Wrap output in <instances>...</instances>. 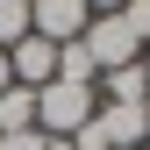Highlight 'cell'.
<instances>
[{"label":"cell","instance_id":"obj_9","mask_svg":"<svg viewBox=\"0 0 150 150\" xmlns=\"http://www.w3.org/2000/svg\"><path fill=\"white\" fill-rule=\"evenodd\" d=\"M86 7H93V14H122L129 0H86Z\"/></svg>","mask_w":150,"mask_h":150},{"label":"cell","instance_id":"obj_6","mask_svg":"<svg viewBox=\"0 0 150 150\" xmlns=\"http://www.w3.org/2000/svg\"><path fill=\"white\" fill-rule=\"evenodd\" d=\"M93 93H100V107H150V79H143V64H129V71H100Z\"/></svg>","mask_w":150,"mask_h":150},{"label":"cell","instance_id":"obj_10","mask_svg":"<svg viewBox=\"0 0 150 150\" xmlns=\"http://www.w3.org/2000/svg\"><path fill=\"white\" fill-rule=\"evenodd\" d=\"M7 86H14V71H7V50H0V93H7Z\"/></svg>","mask_w":150,"mask_h":150},{"label":"cell","instance_id":"obj_8","mask_svg":"<svg viewBox=\"0 0 150 150\" xmlns=\"http://www.w3.org/2000/svg\"><path fill=\"white\" fill-rule=\"evenodd\" d=\"M29 36V0H0V50H14Z\"/></svg>","mask_w":150,"mask_h":150},{"label":"cell","instance_id":"obj_12","mask_svg":"<svg viewBox=\"0 0 150 150\" xmlns=\"http://www.w3.org/2000/svg\"><path fill=\"white\" fill-rule=\"evenodd\" d=\"M136 64H143V79H150V43H143V57H136Z\"/></svg>","mask_w":150,"mask_h":150},{"label":"cell","instance_id":"obj_11","mask_svg":"<svg viewBox=\"0 0 150 150\" xmlns=\"http://www.w3.org/2000/svg\"><path fill=\"white\" fill-rule=\"evenodd\" d=\"M71 150H100V143H86V136H71Z\"/></svg>","mask_w":150,"mask_h":150},{"label":"cell","instance_id":"obj_2","mask_svg":"<svg viewBox=\"0 0 150 150\" xmlns=\"http://www.w3.org/2000/svg\"><path fill=\"white\" fill-rule=\"evenodd\" d=\"M86 43V57H93V71H129L143 57V29L129 22V14H93V29L79 36Z\"/></svg>","mask_w":150,"mask_h":150},{"label":"cell","instance_id":"obj_3","mask_svg":"<svg viewBox=\"0 0 150 150\" xmlns=\"http://www.w3.org/2000/svg\"><path fill=\"white\" fill-rule=\"evenodd\" d=\"M86 143H100V150H150V107H93Z\"/></svg>","mask_w":150,"mask_h":150},{"label":"cell","instance_id":"obj_1","mask_svg":"<svg viewBox=\"0 0 150 150\" xmlns=\"http://www.w3.org/2000/svg\"><path fill=\"white\" fill-rule=\"evenodd\" d=\"M93 107H100V93H93V86H64V79H50L43 93H36V129L71 143V136H86Z\"/></svg>","mask_w":150,"mask_h":150},{"label":"cell","instance_id":"obj_7","mask_svg":"<svg viewBox=\"0 0 150 150\" xmlns=\"http://www.w3.org/2000/svg\"><path fill=\"white\" fill-rule=\"evenodd\" d=\"M22 129H36V93L29 86H7L0 93V136H22Z\"/></svg>","mask_w":150,"mask_h":150},{"label":"cell","instance_id":"obj_5","mask_svg":"<svg viewBox=\"0 0 150 150\" xmlns=\"http://www.w3.org/2000/svg\"><path fill=\"white\" fill-rule=\"evenodd\" d=\"M7 71H14V86L43 93L50 79H57V43H43V36H22V43L7 50Z\"/></svg>","mask_w":150,"mask_h":150},{"label":"cell","instance_id":"obj_4","mask_svg":"<svg viewBox=\"0 0 150 150\" xmlns=\"http://www.w3.org/2000/svg\"><path fill=\"white\" fill-rule=\"evenodd\" d=\"M93 29V7L86 0H29V36H43V43H79Z\"/></svg>","mask_w":150,"mask_h":150}]
</instances>
